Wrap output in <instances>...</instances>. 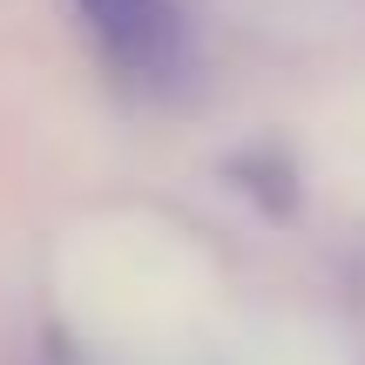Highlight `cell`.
Returning <instances> with one entry per match:
<instances>
[{
    "instance_id": "obj_1",
    "label": "cell",
    "mask_w": 365,
    "mask_h": 365,
    "mask_svg": "<svg viewBox=\"0 0 365 365\" xmlns=\"http://www.w3.org/2000/svg\"><path fill=\"white\" fill-rule=\"evenodd\" d=\"M88 48L129 88H170L190 68V14L182 0H68Z\"/></svg>"
}]
</instances>
